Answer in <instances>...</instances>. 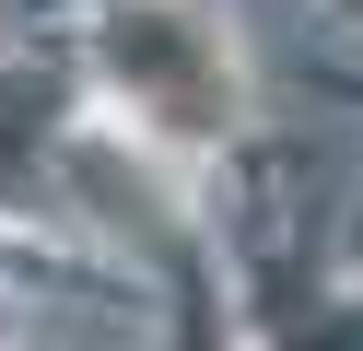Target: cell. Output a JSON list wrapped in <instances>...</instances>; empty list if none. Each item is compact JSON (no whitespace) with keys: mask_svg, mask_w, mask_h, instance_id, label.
Masks as SVG:
<instances>
[{"mask_svg":"<svg viewBox=\"0 0 363 351\" xmlns=\"http://www.w3.org/2000/svg\"><path fill=\"white\" fill-rule=\"evenodd\" d=\"M118 94H129V117L164 129V140L235 129V47H223V23H199L188 0L118 12Z\"/></svg>","mask_w":363,"mask_h":351,"instance_id":"6da1fadb","label":"cell"}]
</instances>
